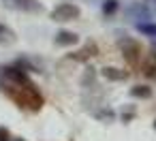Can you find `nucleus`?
I'll return each mask as SVG.
<instances>
[{
    "label": "nucleus",
    "mask_w": 156,
    "mask_h": 141,
    "mask_svg": "<svg viewBox=\"0 0 156 141\" xmlns=\"http://www.w3.org/2000/svg\"><path fill=\"white\" fill-rule=\"evenodd\" d=\"M0 90H2L17 107L28 109V111H39L43 107V96L39 92V88L34 83L28 86H17V83H9V81H0Z\"/></svg>",
    "instance_id": "obj_1"
},
{
    "label": "nucleus",
    "mask_w": 156,
    "mask_h": 141,
    "mask_svg": "<svg viewBox=\"0 0 156 141\" xmlns=\"http://www.w3.org/2000/svg\"><path fill=\"white\" fill-rule=\"evenodd\" d=\"M49 17L54 22H73V19H79L81 17V9L73 2H60L56 9H51Z\"/></svg>",
    "instance_id": "obj_2"
},
{
    "label": "nucleus",
    "mask_w": 156,
    "mask_h": 141,
    "mask_svg": "<svg viewBox=\"0 0 156 141\" xmlns=\"http://www.w3.org/2000/svg\"><path fill=\"white\" fill-rule=\"evenodd\" d=\"M120 47H122V56H124L130 64H139V60H141V45H139L135 39L124 37V39L120 41Z\"/></svg>",
    "instance_id": "obj_3"
},
{
    "label": "nucleus",
    "mask_w": 156,
    "mask_h": 141,
    "mask_svg": "<svg viewBox=\"0 0 156 141\" xmlns=\"http://www.w3.org/2000/svg\"><path fill=\"white\" fill-rule=\"evenodd\" d=\"M2 5L15 11H41V5L34 0H2Z\"/></svg>",
    "instance_id": "obj_4"
},
{
    "label": "nucleus",
    "mask_w": 156,
    "mask_h": 141,
    "mask_svg": "<svg viewBox=\"0 0 156 141\" xmlns=\"http://www.w3.org/2000/svg\"><path fill=\"white\" fill-rule=\"evenodd\" d=\"M101 75H103L107 81H126V79H128V71L118 69V66H103V69H101Z\"/></svg>",
    "instance_id": "obj_5"
},
{
    "label": "nucleus",
    "mask_w": 156,
    "mask_h": 141,
    "mask_svg": "<svg viewBox=\"0 0 156 141\" xmlns=\"http://www.w3.org/2000/svg\"><path fill=\"white\" fill-rule=\"evenodd\" d=\"M54 43L58 47H71V45H77L79 43V37L75 32H71V30H60L56 34V39H54Z\"/></svg>",
    "instance_id": "obj_6"
},
{
    "label": "nucleus",
    "mask_w": 156,
    "mask_h": 141,
    "mask_svg": "<svg viewBox=\"0 0 156 141\" xmlns=\"http://www.w3.org/2000/svg\"><path fill=\"white\" fill-rule=\"evenodd\" d=\"M96 54H98L96 45H94V43H88L83 49H79V51H75V54H69L66 58H69V60H77V62H86V60H90V58L96 56Z\"/></svg>",
    "instance_id": "obj_7"
},
{
    "label": "nucleus",
    "mask_w": 156,
    "mask_h": 141,
    "mask_svg": "<svg viewBox=\"0 0 156 141\" xmlns=\"http://www.w3.org/2000/svg\"><path fill=\"white\" fill-rule=\"evenodd\" d=\"M130 96H133V98L147 100V98L154 96V90H152L150 86H145V83H139V86H133V88H130Z\"/></svg>",
    "instance_id": "obj_8"
},
{
    "label": "nucleus",
    "mask_w": 156,
    "mask_h": 141,
    "mask_svg": "<svg viewBox=\"0 0 156 141\" xmlns=\"http://www.w3.org/2000/svg\"><path fill=\"white\" fill-rule=\"evenodd\" d=\"M15 41H17V34H15L7 24L0 22V45H13Z\"/></svg>",
    "instance_id": "obj_9"
},
{
    "label": "nucleus",
    "mask_w": 156,
    "mask_h": 141,
    "mask_svg": "<svg viewBox=\"0 0 156 141\" xmlns=\"http://www.w3.org/2000/svg\"><path fill=\"white\" fill-rule=\"evenodd\" d=\"M118 9H120L118 0H103V13L105 15H113V13H118Z\"/></svg>",
    "instance_id": "obj_10"
},
{
    "label": "nucleus",
    "mask_w": 156,
    "mask_h": 141,
    "mask_svg": "<svg viewBox=\"0 0 156 141\" xmlns=\"http://www.w3.org/2000/svg\"><path fill=\"white\" fill-rule=\"evenodd\" d=\"M137 30L147 37H156V24H137Z\"/></svg>",
    "instance_id": "obj_11"
},
{
    "label": "nucleus",
    "mask_w": 156,
    "mask_h": 141,
    "mask_svg": "<svg viewBox=\"0 0 156 141\" xmlns=\"http://www.w3.org/2000/svg\"><path fill=\"white\" fill-rule=\"evenodd\" d=\"M133 118H135V107H126L122 111V122H130Z\"/></svg>",
    "instance_id": "obj_12"
},
{
    "label": "nucleus",
    "mask_w": 156,
    "mask_h": 141,
    "mask_svg": "<svg viewBox=\"0 0 156 141\" xmlns=\"http://www.w3.org/2000/svg\"><path fill=\"white\" fill-rule=\"evenodd\" d=\"M113 115H115V113H113L111 109H103V111H98V113H96V118H98V120H113Z\"/></svg>",
    "instance_id": "obj_13"
},
{
    "label": "nucleus",
    "mask_w": 156,
    "mask_h": 141,
    "mask_svg": "<svg viewBox=\"0 0 156 141\" xmlns=\"http://www.w3.org/2000/svg\"><path fill=\"white\" fill-rule=\"evenodd\" d=\"M13 137H11V130L7 128V126H0V141H11Z\"/></svg>",
    "instance_id": "obj_14"
},
{
    "label": "nucleus",
    "mask_w": 156,
    "mask_h": 141,
    "mask_svg": "<svg viewBox=\"0 0 156 141\" xmlns=\"http://www.w3.org/2000/svg\"><path fill=\"white\" fill-rule=\"evenodd\" d=\"M11 141H26V139H22V137H15V139H11Z\"/></svg>",
    "instance_id": "obj_15"
},
{
    "label": "nucleus",
    "mask_w": 156,
    "mask_h": 141,
    "mask_svg": "<svg viewBox=\"0 0 156 141\" xmlns=\"http://www.w3.org/2000/svg\"><path fill=\"white\" fill-rule=\"evenodd\" d=\"M154 128H156V122H154Z\"/></svg>",
    "instance_id": "obj_16"
}]
</instances>
